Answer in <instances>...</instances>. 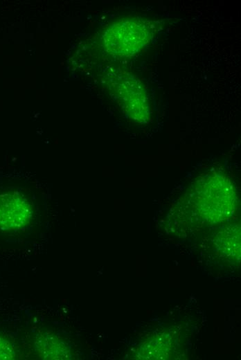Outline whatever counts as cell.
<instances>
[{"label":"cell","mask_w":241,"mask_h":360,"mask_svg":"<svg viewBox=\"0 0 241 360\" xmlns=\"http://www.w3.org/2000/svg\"><path fill=\"white\" fill-rule=\"evenodd\" d=\"M150 33L148 24L141 19H123L114 23L105 31L102 43L109 53L129 56L148 42Z\"/></svg>","instance_id":"obj_1"},{"label":"cell","mask_w":241,"mask_h":360,"mask_svg":"<svg viewBox=\"0 0 241 360\" xmlns=\"http://www.w3.org/2000/svg\"><path fill=\"white\" fill-rule=\"evenodd\" d=\"M31 209L17 192L0 194V228L18 230L24 227L31 219Z\"/></svg>","instance_id":"obj_2"},{"label":"cell","mask_w":241,"mask_h":360,"mask_svg":"<svg viewBox=\"0 0 241 360\" xmlns=\"http://www.w3.org/2000/svg\"><path fill=\"white\" fill-rule=\"evenodd\" d=\"M117 91L130 116L139 122L148 119V97L141 83L132 75H125L119 80Z\"/></svg>","instance_id":"obj_3"},{"label":"cell","mask_w":241,"mask_h":360,"mask_svg":"<svg viewBox=\"0 0 241 360\" xmlns=\"http://www.w3.org/2000/svg\"><path fill=\"white\" fill-rule=\"evenodd\" d=\"M8 343L0 338V359H8L12 357Z\"/></svg>","instance_id":"obj_4"}]
</instances>
